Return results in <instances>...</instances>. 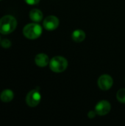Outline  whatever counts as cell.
Returning <instances> with one entry per match:
<instances>
[{
    "label": "cell",
    "instance_id": "obj_6",
    "mask_svg": "<svg viewBox=\"0 0 125 126\" xmlns=\"http://www.w3.org/2000/svg\"><path fill=\"white\" fill-rule=\"evenodd\" d=\"M60 24V21L57 17L55 16H47L43 22V27L49 31L56 30Z\"/></svg>",
    "mask_w": 125,
    "mask_h": 126
},
{
    "label": "cell",
    "instance_id": "obj_15",
    "mask_svg": "<svg viewBox=\"0 0 125 126\" xmlns=\"http://www.w3.org/2000/svg\"><path fill=\"white\" fill-rule=\"evenodd\" d=\"M97 114V112L95 111V110H94V111H90L88 113V117L90 119H93V118H94V117H96Z\"/></svg>",
    "mask_w": 125,
    "mask_h": 126
},
{
    "label": "cell",
    "instance_id": "obj_8",
    "mask_svg": "<svg viewBox=\"0 0 125 126\" xmlns=\"http://www.w3.org/2000/svg\"><path fill=\"white\" fill-rule=\"evenodd\" d=\"M49 58L44 53H39L35 58V63L39 67H45L49 63Z\"/></svg>",
    "mask_w": 125,
    "mask_h": 126
},
{
    "label": "cell",
    "instance_id": "obj_14",
    "mask_svg": "<svg viewBox=\"0 0 125 126\" xmlns=\"http://www.w3.org/2000/svg\"><path fill=\"white\" fill-rule=\"evenodd\" d=\"M25 2L29 5H35V4H38L40 1V0H24Z\"/></svg>",
    "mask_w": 125,
    "mask_h": 126
},
{
    "label": "cell",
    "instance_id": "obj_2",
    "mask_svg": "<svg viewBox=\"0 0 125 126\" xmlns=\"http://www.w3.org/2000/svg\"><path fill=\"white\" fill-rule=\"evenodd\" d=\"M23 34L28 39H37L42 34V27L36 22L28 24L24 26L23 29Z\"/></svg>",
    "mask_w": 125,
    "mask_h": 126
},
{
    "label": "cell",
    "instance_id": "obj_10",
    "mask_svg": "<svg viewBox=\"0 0 125 126\" xmlns=\"http://www.w3.org/2000/svg\"><path fill=\"white\" fill-rule=\"evenodd\" d=\"M85 36L86 35L85 32L82 30H76L71 34V38L73 39L74 41L77 43H80L83 41L85 38Z\"/></svg>",
    "mask_w": 125,
    "mask_h": 126
},
{
    "label": "cell",
    "instance_id": "obj_16",
    "mask_svg": "<svg viewBox=\"0 0 125 126\" xmlns=\"http://www.w3.org/2000/svg\"><path fill=\"white\" fill-rule=\"evenodd\" d=\"M0 43H1V38H0Z\"/></svg>",
    "mask_w": 125,
    "mask_h": 126
},
{
    "label": "cell",
    "instance_id": "obj_13",
    "mask_svg": "<svg viewBox=\"0 0 125 126\" xmlns=\"http://www.w3.org/2000/svg\"><path fill=\"white\" fill-rule=\"evenodd\" d=\"M1 45L2 47L5 48V49H7L9 48L10 46H11V41L8 39H4L1 41Z\"/></svg>",
    "mask_w": 125,
    "mask_h": 126
},
{
    "label": "cell",
    "instance_id": "obj_9",
    "mask_svg": "<svg viewBox=\"0 0 125 126\" xmlns=\"http://www.w3.org/2000/svg\"><path fill=\"white\" fill-rule=\"evenodd\" d=\"M29 18L34 22H40L43 19V13L38 9H32L29 12Z\"/></svg>",
    "mask_w": 125,
    "mask_h": 126
},
{
    "label": "cell",
    "instance_id": "obj_1",
    "mask_svg": "<svg viewBox=\"0 0 125 126\" xmlns=\"http://www.w3.org/2000/svg\"><path fill=\"white\" fill-rule=\"evenodd\" d=\"M17 27L15 18L10 15H6L0 19V32L4 35H8L13 32Z\"/></svg>",
    "mask_w": 125,
    "mask_h": 126
},
{
    "label": "cell",
    "instance_id": "obj_7",
    "mask_svg": "<svg viewBox=\"0 0 125 126\" xmlns=\"http://www.w3.org/2000/svg\"><path fill=\"white\" fill-rule=\"evenodd\" d=\"M111 105L107 100H101L95 106V111L99 116L107 115L111 111Z\"/></svg>",
    "mask_w": 125,
    "mask_h": 126
},
{
    "label": "cell",
    "instance_id": "obj_12",
    "mask_svg": "<svg viewBox=\"0 0 125 126\" xmlns=\"http://www.w3.org/2000/svg\"><path fill=\"white\" fill-rule=\"evenodd\" d=\"M116 99L119 103L125 104V89H121L117 92Z\"/></svg>",
    "mask_w": 125,
    "mask_h": 126
},
{
    "label": "cell",
    "instance_id": "obj_11",
    "mask_svg": "<svg viewBox=\"0 0 125 126\" xmlns=\"http://www.w3.org/2000/svg\"><path fill=\"white\" fill-rule=\"evenodd\" d=\"M14 97V94L10 89H5L2 91L0 94V99L3 103H9Z\"/></svg>",
    "mask_w": 125,
    "mask_h": 126
},
{
    "label": "cell",
    "instance_id": "obj_4",
    "mask_svg": "<svg viewBox=\"0 0 125 126\" xmlns=\"http://www.w3.org/2000/svg\"><path fill=\"white\" fill-rule=\"evenodd\" d=\"M41 100V95L38 90H31L26 97V103L29 107L37 106Z\"/></svg>",
    "mask_w": 125,
    "mask_h": 126
},
{
    "label": "cell",
    "instance_id": "obj_3",
    "mask_svg": "<svg viewBox=\"0 0 125 126\" xmlns=\"http://www.w3.org/2000/svg\"><path fill=\"white\" fill-rule=\"evenodd\" d=\"M50 69L55 73L64 72L68 67V61L63 56H55L49 61Z\"/></svg>",
    "mask_w": 125,
    "mask_h": 126
},
{
    "label": "cell",
    "instance_id": "obj_5",
    "mask_svg": "<svg viewBox=\"0 0 125 126\" xmlns=\"http://www.w3.org/2000/svg\"><path fill=\"white\" fill-rule=\"evenodd\" d=\"M99 88L102 91L109 90L113 85V80L111 76L109 75H101L97 81Z\"/></svg>",
    "mask_w": 125,
    "mask_h": 126
},
{
    "label": "cell",
    "instance_id": "obj_17",
    "mask_svg": "<svg viewBox=\"0 0 125 126\" xmlns=\"http://www.w3.org/2000/svg\"><path fill=\"white\" fill-rule=\"evenodd\" d=\"M0 1H1V0H0Z\"/></svg>",
    "mask_w": 125,
    "mask_h": 126
}]
</instances>
